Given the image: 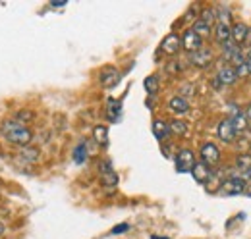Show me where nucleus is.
<instances>
[{
  "instance_id": "nucleus-1",
  "label": "nucleus",
  "mask_w": 251,
  "mask_h": 239,
  "mask_svg": "<svg viewBox=\"0 0 251 239\" xmlns=\"http://www.w3.org/2000/svg\"><path fill=\"white\" fill-rule=\"evenodd\" d=\"M0 133H2V137L8 139L10 143H14V145H22V147H27L33 139L31 129H29L27 125L16 121V120H8V121H4V123L0 125Z\"/></svg>"
},
{
  "instance_id": "nucleus-2",
  "label": "nucleus",
  "mask_w": 251,
  "mask_h": 239,
  "mask_svg": "<svg viewBox=\"0 0 251 239\" xmlns=\"http://www.w3.org/2000/svg\"><path fill=\"white\" fill-rule=\"evenodd\" d=\"M174 164H176V172L178 174H188V172H191V168L195 166V154L189 149H182L176 154Z\"/></svg>"
},
{
  "instance_id": "nucleus-3",
  "label": "nucleus",
  "mask_w": 251,
  "mask_h": 239,
  "mask_svg": "<svg viewBox=\"0 0 251 239\" xmlns=\"http://www.w3.org/2000/svg\"><path fill=\"white\" fill-rule=\"evenodd\" d=\"M246 187H248V183H246L244 179L234 176V178H228L222 181L220 193H222V195H242V193H246Z\"/></svg>"
},
{
  "instance_id": "nucleus-4",
  "label": "nucleus",
  "mask_w": 251,
  "mask_h": 239,
  "mask_svg": "<svg viewBox=\"0 0 251 239\" xmlns=\"http://www.w3.org/2000/svg\"><path fill=\"white\" fill-rule=\"evenodd\" d=\"M199 156H201V162L211 168V166H215V164L220 162V149L215 143H205V145L201 147Z\"/></svg>"
},
{
  "instance_id": "nucleus-5",
  "label": "nucleus",
  "mask_w": 251,
  "mask_h": 239,
  "mask_svg": "<svg viewBox=\"0 0 251 239\" xmlns=\"http://www.w3.org/2000/svg\"><path fill=\"white\" fill-rule=\"evenodd\" d=\"M99 81H100V85H102L104 89H112V87H116L118 81H120V72H118L114 66H106V68H102V72H100V75H99Z\"/></svg>"
},
{
  "instance_id": "nucleus-6",
  "label": "nucleus",
  "mask_w": 251,
  "mask_h": 239,
  "mask_svg": "<svg viewBox=\"0 0 251 239\" xmlns=\"http://www.w3.org/2000/svg\"><path fill=\"white\" fill-rule=\"evenodd\" d=\"M180 48H182V39H180V35H176V33H168V35L164 37V41L160 43V50H162L164 54H168V56L178 54Z\"/></svg>"
},
{
  "instance_id": "nucleus-7",
  "label": "nucleus",
  "mask_w": 251,
  "mask_h": 239,
  "mask_svg": "<svg viewBox=\"0 0 251 239\" xmlns=\"http://www.w3.org/2000/svg\"><path fill=\"white\" fill-rule=\"evenodd\" d=\"M99 170H100V181H102L104 187H116L118 174L114 172V168H112V164L108 160H102L100 166H99Z\"/></svg>"
},
{
  "instance_id": "nucleus-8",
  "label": "nucleus",
  "mask_w": 251,
  "mask_h": 239,
  "mask_svg": "<svg viewBox=\"0 0 251 239\" xmlns=\"http://www.w3.org/2000/svg\"><path fill=\"white\" fill-rule=\"evenodd\" d=\"M180 39H182V48L188 50L189 54L195 52V50H199V48L203 47V39H201L199 35H195L191 29L184 31V35H182Z\"/></svg>"
},
{
  "instance_id": "nucleus-9",
  "label": "nucleus",
  "mask_w": 251,
  "mask_h": 239,
  "mask_svg": "<svg viewBox=\"0 0 251 239\" xmlns=\"http://www.w3.org/2000/svg\"><path fill=\"white\" fill-rule=\"evenodd\" d=\"M189 60H191V64L197 66V68H207V66L213 62V50L207 48V47H201L199 50H195V52L189 54Z\"/></svg>"
},
{
  "instance_id": "nucleus-10",
  "label": "nucleus",
  "mask_w": 251,
  "mask_h": 239,
  "mask_svg": "<svg viewBox=\"0 0 251 239\" xmlns=\"http://www.w3.org/2000/svg\"><path fill=\"white\" fill-rule=\"evenodd\" d=\"M217 133H219L220 141H224V143H234V139H236V129H234V125H232V120L226 118L222 120L219 123V129H217Z\"/></svg>"
},
{
  "instance_id": "nucleus-11",
  "label": "nucleus",
  "mask_w": 251,
  "mask_h": 239,
  "mask_svg": "<svg viewBox=\"0 0 251 239\" xmlns=\"http://www.w3.org/2000/svg\"><path fill=\"white\" fill-rule=\"evenodd\" d=\"M248 37H250V27H248L244 22H238V24H234V25L230 27V39H232L238 47H242Z\"/></svg>"
},
{
  "instance_id": "nucleus-12",
  "label": "nucleus",
  "mask_w": 251,
  "mask_h": 239,
  "mask_svg": "<svg viewBox=\"0 0 251 239\" xmlns=\"http://www.w3.org/2000/svg\"><path fill=\"white\" fill-rule=\"evenodd\" d=\"M191 176H193V179H195L197 183L205 185L209 179L213 178V172H211V168H209L207 164H203V162H195V166L191 168Z\"/></svg>"
},
{
  "instance_id": "nucleus-13",
  "label": "nucleus",
  "mask_w": 251,
  "mask_h": 239,
  "mask_svg": "<svg viewBox=\"0 0 251 239\" xmlns=\"http://www.w3.org/2000/svg\"><path fill=\"white\" fill-rule=\"evenodd\" d=\"M168 108H170V112H174L176 116H184V114H188L189 112V102L184 98V96H172L170 100H168Z\"/></svg>"
},
{
  "instance_id": "nucleus-14",
  "label": "nucleus",
  "mask_w": 251,
  "mask_h": 239,
  "mask_svg": "<svg viewBox=\"0 0 251 239\" xmlns=\"http://www.w3.org/2000/svg\"><path fill=\"white\" fill-rule=\"evenodd\" d=\"M217 81L220 85H234L238 81V75H236V70L232 66H224L220 68L219 75H217Z\"/></svg>"
},
{
  "instance_id": "nucleus-15",
  "label": "nucleus",
  "mask_w": 251,
  "mask_h": 239,
  "mask_svg": "<svg viewBox=\"0 0 251 239\" xmlns=\"http://www.w3.org/2000/svg\"><path fill=\"white\" fill-rule=\"evenodd\" d=\"M120 114H122V102L110 98L108 104H106V118L110 120V121H118Z\"/></svg>"
},
{
  "instance_id": "nucleus-16",
  "label": "nucleus",
  "mask_w": 251,
  "mask_h": 239,
  "mask_svg": "<svg viewBox=\"0 0 251 239\" xmlns=\"http://www.w3.org/2000/svg\"><path fill=\"white\" fill-rule=\"evenodd\" d=\"M153 135L157 137L158 141H164V139L170 135V127H168V123L162 121V120H155V121H153Z\"/></svg>"
},
{
  "instance_id": "nucleus-17",
  "label": "nucleus",
  "mask_w": 251,
  "mask_h": 239,
  "mask_svg": "<svg viewBox=\"0 0 251 239\" xmlns=\"http://www.w3.org/2000/svg\"><path fill=\"white\" fill-rule=\"evenodd\" d=\"M24 162H27V164H35L37 160H39V150L37 149H33V147H24V149L20 150V154H18Z\"/></svg>"
},
{
  "instance_id": "nucleus-18",
  "label": "nucleus",
  "mask_w": 251,
  "mask_h": 239,
  "mask_svg": "<svg viewBox=\"0 0 251 239\" xmlns=\"http://www.w3.org/2000/svg\"><path fill=\"white\" fill-rule=\"evenodd\" d=\"M93 139L99 143V145H106L108 143V127L106 125H95L93 129Z\"/></svg>"
},
{
  "instance_id": "nucleus-19",
  "label": "nucleus",
  "mask_w": 251,
  "mask_h": 239,
  "mask_svg": "<svg viewBox=\"0 0 251 239\" xmlns=\"http://www.w3.org/2000/svg\"><path fill=\"white\" fill-rule=\"evenodd\" d=\"M215 39L219 41L220 45H222V43H226V41H230V25H226V24H219V22H217V27H215Z\"/></svg>"
},
{
  "instance_id": "nucleus-20",
  "label": "nucleus",
  "mask_w": 251,
  "mask_h": 239,
  "mask_svg": "<svg viewBox=\"0 0 251 239\" xmlns=\"http://www.w3.org/2000/svg\"><path fill=\"white\" fill-rule=\"evenodd\" d=\"M230 120H232V125H234L236 133H242V131H246V129H248V118H246V114H244V112L234 114V118H230Z\"/></svg>"
},
{
  "instance_id": "nucleus-21",
  "label": "nucleus",
  "mask_w": 251,
  "mask_h": 239,
  "mask_svg": "<svg viewBox=\"0 0 251 239\" xmlns=\"http://www.w3.org/2000/svg\"><path fill=\"white\" fill-rule=\"evenodd\" d=\"M191 31H193L195 35H199V37L203 39V37H209V35H211V31H213V27H211L209 24L201 22V20H195V24H193V27H191Z\"/></svg>"
},
{
  "instance_id": "nucleus-22",
  "label": "nucleus",
  "mask_w": 251,
  "mask_h": 239,
  "mask_svg": "<svg viewBox=\"0 0 251 239\" xmlns=\"http://www.w3.org/2000/svg\"><path fill=\"white\" fill-rule=\"evenodd\" d=\"M143 87H145V91H147V95L155 96V95L158 93V77L157 75H149V77H145Z\"/></svg>"
},
{
  "instance_id": "nucleus-23",
  "label": "nucleus",
  "mask_w": 251,
  "mask_h": 239,
  "mask_svg": "<svg viewBox=\"0 0 251 239\" xmlns=\"http://www.w3.org/2000/svg\"><path fill=\"white\" fill-rule=\"evenodd\" d=\"M87 160V145L85 143H79L75 149H74V162L75 164H83Z\"/></svg>"
},
{
  "instance_id": "nucleus-24",
  "label": "nucleus",
  "mask_w": 251,
  "mask_h": 239,
  "mask_svg": "<svg viewBox=\"0 0 251 239\" xmlns=\"http://www.w3.org/2000/svg\"><path fill=\"white\" fill-rule=\"evenodd\" d=\"M168 127H170V131L176 133V135H186V133H188V123L182 121V120H174L172 123H168Z\"/></svg>"
},
{
  "instance_id": "nucleus-25",
  "label": "nucleus",
  "mask_w": 251,
  "mask_h": 239,
  "mask_svg": "<svg viewBox=\"0 0 251 239\" xmlns=\"http://www.w3.org/2000/svg\"><path fill=\"white\" fill-rule=\"evenodd\" d=\"M201 22H205V24H209L211 27H213V22H217V14H215V10L213 8H207V10H203L201 12V18H199Z\"/></svg>"
},
{
  "instance_id": "nucleus-26",
  "label": "nucleus",
  "mask_w": 251,
  "mask_h": 239,
  "mask_svg": "<svg viewBox=\"0 0 251 239\" xmlns=\"http://www.w3.org/2000/svg\"><path fill=\"white\" fill-rule=\"evenodd\" d=\"M236 164H238V168H240V170H250L251 168V156L250 154H240V156H238V160H236Z\"/></svg>"
},
{
  "instance_id": "nucleus-27",
  "label": "nucleus",
  "mask_w": 251,
  "mask_h": 239,
  "mask_svg": "<svg viewBox=\"0 0 251 239\" xmlns=\"http://www.w3.org/2000/svg\"><path fill=\"white\" fill-rule=\"evenodd\" d=\"M29 120H33V114L31 112H27V110H24V112H18V114H16V121H20V123H24V125H27L25 121H29Z\"/></svg>"
},
{
  "instance_id": "nucleus-28",
  "label": "nucleus",
  "mask_w": 251,
  "mask_h": 239,
  "mask_svg": "<svg viewBox=\"0 0 251 239\" xmlns=\"http://www.w3.org/2000/svg\"><path fill=\"white\" fill-rule=\"evenodd\" d=\"M127 230H129L127 224H118V226H114V228L110 230V234H112V236H120V234H124V232H127Z\"/></svg>"
},
{
  "instance_id": "nucleus-29",
  "label": "nucleus",
  "mask_w": 251,
  "mask_h": 239,
  "mask_svg": "<svg viewBox=\"0 0 251 239\" xmlns=\"http://www.w3.org/2000/svg\"><path fill=\"white\" fill-rule=\"evenodd\" d=\"M66 2H68V0H52L50 4H52V6H64Z\"/></svg>"
},
{
  "instance_id": "nucleus-30",
  "label": "nucleus",
  "mask_w": 251,
  "mask_h": 239,
  "mask_svg": "<svg viewBox=\"0 0 251 239\" xmlns=\"http://www.w3.org/2000/svg\"><path fill=\"white\" fill-rule=\"evenodd\" d=\"M244 114H246V118H248V121H250V120H251V102L248 104V110H246Z\"/></svg>"
},
{
  "instance_id": "nucleus-31",
  "label": "nucleus",
  "mask_w": 251,
  "mask_h": 239,
  "mask_svg": "<svg viewBox=\"0 0 251 239\" xmlns=\"http://www.w3.org/2000/svg\"><path fill=\"white\" fill-rule=\"evenodd\" d=\"M246 195H248V197H251V185H248V187H246Z\"/></svg>"
},
{
  "instance_id": "nucleus-32",
  "label": "nucleus",
  "mask_w": 251,
  "mask_h": 239,
  "mask_svg": "<svg viewBox=\"0 0 251 239\" xmlns=\"http://www.w3.org/2000/svg\"><path fill=\"white\" fill-rule=\"evenodd\" d=\"M4 232H6V228H4V224H2V222H0V236H2V234H4Z\"/></svg>"
},
{
  "instance_id": "nucleus-33",
  "label": "nucleus",
  "mask_w": 251,
  "mask_h": 239,
  "mask_svg": "<svg viewBox=\"0 0 251 239\" xmlns=\"http://www.w3.org/2000/svg\"><path fill=\"white\" fill-rule=\"evenodd\" d=\"M151 239H168V238H157V236H153Z\"/></svg>"
},
{
  "instance_id": "nucleus-34",
  "label": "nucleus",
  "mask_w": 251,
  "mask_h": 239,
  "mask_svg": "<svg viewBox=\"0 0 251 239\" xmlns=\"http://www.w3.org/2000/svg\"><path fill=\"white\" fill-rule=\"evenodd\" d=\"M246 58H251V48H250V52H248V56Z\"/></svg>"
},
{
  "instance_id": "nucleus-35",
  "label": "nucleus",
  "mask_w": 251,
  "mask_h": 239,
  "mask_svg": "<svg viewBox=\"0 0 251 239\" xmlns=\"http://www.w3.org/2000/svg\"><path fill=\"white\" fill-rule=\"evenodd\" d=\"M250 172H251V168H250Z\"/></svg>"
},
{
  "instance_id": "nucleus-36",
  "label": "nucleus",
  "mask_w": 251,
  "mask_h": 239,
  "mask_svg": "<svg viewBox=\"0 0 251 239\" xmlns=\"http://www.w3.org/2000/svg\"><path fill=\"white\" fill-rule=\"evenodd\" d=\"M250 41H251V39H250Z\"/></svg>"
}]
</instances>
